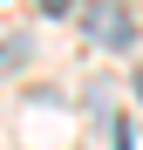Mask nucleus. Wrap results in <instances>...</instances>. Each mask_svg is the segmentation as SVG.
I'll return each mask as SVG.
<instances>
[{"mask_svg":"<svg viewBox=\"0 0 143 150\" xmlns=\"http://www.w3.org/2000/svg\"><path fill=\"white\" fill-rule=\"evenodd\" d=\"M82 28H89V41H102V48H130L136 41V21H130L123 0H95V7L82 14Z\"/></svg>","mask_w":143,"mask_h":150,"instance_id":"1","label":"nucleus"},{"mask_svg":"<svg viewBox=\"0 0 143 150\" xmlns=\"http://www.w3.org/2000/svg\"><path fill=\"white\" fill-rule=\"evenodd\" d=\"M41 7H48V14H68V7H75V0H41Z\"/></svg>","mask_w":143,"mask_h":150,"instance_id":"2","label":"nucleus"}]
</instances>
